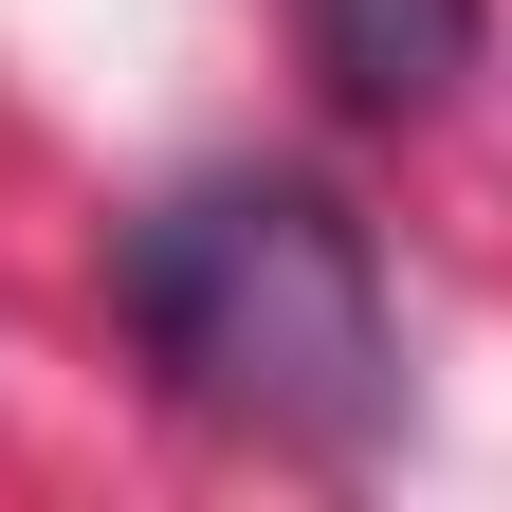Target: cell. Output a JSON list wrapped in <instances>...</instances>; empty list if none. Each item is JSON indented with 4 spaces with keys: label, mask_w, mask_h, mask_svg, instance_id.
Returning a JSON list of instances; mask_svg holds the SVG:
<instances>
[{
    "label": "cell",
    "mask_w": 512,
    "mask_h": 512,
    "mask_svg": "<svg viewBox=\"0 0 512 512\" xmlns=\"http://www.w3.org/2000/svg\"><path fill=\"white\" fill-rule=\"evenodd\" d=\"M110 311L165 366V403L275 458H366L403 421V311H384V238L311 165H202L110 238Z\"/></svg>",
    "instance_id": "6da1fadb"
},
{
    "label": "cell",
    "mask_w": 512,
    "mask_h": 512,
    "mask_svg": "<svg viewBox=\"0 0 512 512\" xmlns=\"http://www.w3.org/2000/svg\"><path fill=\"white\" fill-rule=\"evenodd\" d=\"M476 37H494V0H293V55H311L330 110H366V128H421L439 92L476 74Z\"/></svg>",
    "instance_id": "7a4b0ae2"
}]
</instances>
